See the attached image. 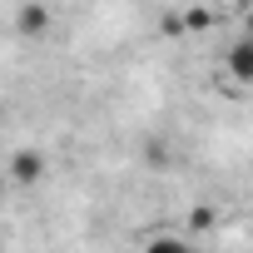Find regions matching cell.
Returning a JSON list of instances; mask_svg holds the SVG:
<instances>
[{
	"instance_id": "obj_1",
	"label": "cell",
	"mask_w": 253,
	"mask_h": 253,
	"mask_svg": "<svg viewBox=\"0 0 253 253\" xmlns=\"http://www.w3.org/2000/svg\"><path fill=\"white\" fill-rule=\"evenodd\" d=\"M223 70H228L238 84H253V35H243V40H233V45H228Z\"/></svg>"
},
{
	"instance_id": "obj_2",
	"label": "cell",
	"mask_w": 253,
	"mask_h": 253,
	"mask_svg": "<svg viewBox=\"0 0 253 253\" xmlns=\"http://www.w3.org/2000/svg\"><path fill=\"white\" fill-rule=\"evenodd\" d=\"M45 25H50L45 5H20V15H15V30H20V35H40Z\"/></svg>"
},
{
	"instance_id": "obj_3",
	"label": "cell",
	"mask_w": 253,
	"mask_h": 253,
	"mask_svg": "<svg viewBox=\"0 0 253 253\" xmlns=\"http://www.w3.org/2000/svg\"><path fill=\"white\" fill-rule=\"evenodd\" d=\"M40 169H45V159H40V154H15V159H10V174H15L20 184H35V179H40Z\"/></svg>"
},
{
	"instance_id": "obj_4",
	"label": "cell",
	"mask_w": 253,
	"mask_h": 253,
	"mask_svg": "<svg viewBox=\"0 0 253 253\" xmlns=\"http://www.w3.org/2000/svg\"><path fill=\"white\" fill-rule=\"evenodd\" d=\"M248 35H253V10H248Z\"/></svg>"
}]
</instances>
